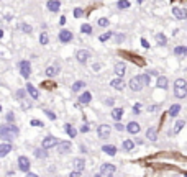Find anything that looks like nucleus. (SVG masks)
<instances>
[{
    "instance_id": "1",
    "label": "nucleus",
    "mask_w": 187,
    "mask_h": 177,
    "mask_svg": "<svg viewBox=\"0 0 187 177\" xmlns=\"http://www.w3.org/2000/svg\"><path fill=\"white\" fill-rule=\"evenodd\" d=\"M18 135H20V130H18L17 125L5 123V125L0 126V138H2V140H5V141H13Z\"/></svg>"
},
{
    "instance_id": "2",
    "label": "nucleus",
    "mask_w": 187,
    "mask_h": 177,
    "mask_svg": "<svg viewBox=\"0 0 187 177\" xmlns=\"http://www.w3.org/2000/svg\"><path fill=\"white\" fill-rule=\"evenodd\" d=\"M57 143H59V141H57L54 136H46L45 140H43V143H41V148L45 151H48V149H51V148H56Z\"/></svg>"
},
{
    "instance_id": "3",
    "label": "nucleus",
    "mask_w": 187,
    "mask_h": 177,
    "mask_svg": "<svg viewBox=\"0 0 187 177\" xmlns=\"http://www.w3.org/2000/svg\"><path fill=\"white\" fill-rule=\"evenodd\" d=\"M18 67H20L21 77H25V79L30 77V74H31V66H30V63H28V61H21V63L18 64Z\"/></svg>"
},
{
    "instance_id": "4",
    "label": "nucleus",
    "mask_w": 187,
    "mask_h": 177,
    "mask_svg": "<svg viewBox=\"0 0 187 177\" xmlns=\"http://www.w3.org/2000/svg\"><path fill=\"white\" fill-rule=\"evenodd\" d=\"M110 131H112V128L108 125H99V128H97V135L100 140H107L110 136Z\"/></svg>"
},
{
    "instance_id": "5",
    "label": "nucleus",
    "mask_w": 187,
    "mask_h": 177,
    "mask_svg": "<svg viewBox=\"0 0 187 177\" xmlns=\"http://www.w3.org/2000/svg\"><path fill=\"white\" fill-rule=\"evenodd\" d=\"M130 89L135 90V92H140V90L143 89V82H141L140 75H135V77L130 79Z\"/></svg>"
},
{
    "instance_id": "6",
    "label": "nucleus",
    "mask_w": 187,
    "mask_h": 177,
    "mask_svg": "<svg viewBox=\"0 0 187 177\" xmlns=\"http://www.w3.org/2000/svg\"><path fill=\"white\" fill-rule=\"evenodd\" d=\"M18 169L23 172H30V159L26 156H20L18 157Z\"/></svg>"
},
{
    "instance_id": "7",
    "label": "nucleus",
    "mask_w": 187,
    "mask_h": 177,
    "mask_svg": "<svg viewBox=\"0 0 187 177\" xmlns=\"http://www.w3.org/2000/svg\"><path fill=\"white\" fill-rule=\"evenodd\" d=\"M72 38H74L72 31H69V30H61V33H59V41H61V43H71V41H72Z\"/></svg>"
},
{
    "instance_id": "8",
    "label": "nucleus",
    "mask_w": 187,
    "mask_h": 177,
    "mask_svg": "<svg viewBox=\"0 0 187 177\" xmlns=\"http://www.w3.org/2000/svg\"><path fill=\"white\" fill-rule=\"evenodd\" d=\"M76 59H77L80 64H85L89 61V51L87 49H79L76 52Z\"/></svg>"
},
{
    "instance_id": "9",
    "label": "nucleus",
    "mask_w": 187,
    "mask_h": 177,
    "mask_svg": "<svg viewBox=\"0 0 187 177\" xmlns=\"http://www.w3.org/2000/svg\"><path fill=\"white\" fill-rule=\"evenodd\" d=\"M125 130H127L128 133H131V135H138V133H140V123L130 121L127 126H125Z\"/></svg>"
},
{
    "instance_id": "10",
    "label": "nucleus",
    "mask_w": 187,
    "mask_h": 177,
    "mask_svg": "<svg viewBox=\"0 0 187 177\" xmlns=\"http://www.w3.org/2000/svg\"><path fill=\"white\" fill-rule=\"evenodd\" d=\"M57 151H59L61 154L69 152L71 151V143L69 141H59V143H57Z\"/></svg>"
},
{
    "instance_id": "11",
    "label": "nucleus",
    "mask_w": 187,
    "mask_h": 177,
    "mask_svg": "<svg viewBox=\"0 0 187 177\" xmlns=\"http://www.w3.org/2000/svg\"><path fill=\"white\" fill-rule=\"evenodd\" d=\"M115 169H117V167H115L113 164H102V167H100V175H102V174L112 175L115 172Z\"/></svg>"
},
{
    "instance_id": "12",
    "label": "nucleus",
    "mask_w": 187,
    "mask_h": 177,
    "mask_svg": "<svg viewBox=\"0 0 187 177\" xmlns=\"http://www.w3.org/2000/svg\"><path fill=\"white\" fill-rule=\"evenodd\" d=\"M84 167H85V161H84V157H77V159H74V169L76 172H82L84 171Z\"/></svg>"
},
{
    "instance_id": "13",
    "label": "nucleus",
    "mask_w": 187,
    "mask_h": 177,
    "mask_svg": "<svg viewBox=\"0 0 187 177\" xmlns=\"http://www.w3.org/2000/svg\"><path fill=\"white\" fill-rule=\"evenodd\" d=\"M172 13H174V17H176V18H179V20H185V18H187V12L184 10V8L174 7V10H172Z\"/></svg>"
},
{
    "instance_id": "14",
    "label": "nucleus",
    "mask_w": 187,
    "mask_h": 177,
    "mask_svg": "<svg viewBox=\"0 0 187 177\" xmlns=\"http://www.w3.org/2000/svg\"><path fill=\"white\" fill-rule=\"evenodd\" d=\"M125 71H127V66H125L123 63H117V64H115V74H117V75H118L120 79L123 77Z\"/></svg>"
},
{
    "instance_id": "15",
    "label": "nucleus",
    "mask_w": 187,
    "mask_h": 177,
    "mask_svg": "<svg viewBox=\"0 0 187 177\" xmlns=\"http://www.w3.org/2000/svg\"><path fill=\"white\" fill-rule=\"evenodd\" d=\"M10 151H12V144H10V143H2V144H0V157L7 156Z\"/></svg>"
},
{
    "instance_id": "16",
    "label": "nucleus",
    "mask_w": 187,
    "mask_h": 177,
    "mask_svg": "<svg viewBox=\"0 0 187 177\" xmlns=\"http://www.w3.org/2000/svg\"><path fill=\"white\" fill-rule=\"evenodd\" d=\"M110 85H112L113 89H117V90H123V87H125V82H123V79L117 77V79H113L112 82H110Z\"/></svg>"
},
{
    "instance_id": "17",
    "label": "nucleus",
    "mask_w": 187,
    "mask_h": 177,
    "mask_svg": "<svg viewBox=\"0 0 187 177\" xmlns=\"http://www.w3.org/2000/svg\"><path fill=\"white\" fill-rule=\"evenodd\" d=\"M122 117H123V108H113V110H112V118H113L117 123H120Z\"/></svg>"
},
{
    "instance_id": "18",
    "label": "nucleus",
    "mask_w": 187,
    "mask_h": 177,
    "mask_svg": "<svg viewBox=\"0 0 187 177\" xmlns=\"http://www.w3.org/2000/svg\"><path fill=\"white\" fill-rule=\"evenodd\" d=\"M46 7H48V10H49V12H57V10H59V7H61V2H57V0H51V2L46 3Z\"/></svg>"
},
{
    "instance_id": "19",
    "label": "nucleus",
    "mask_w": 187,
    "mask_h": 177,
    "mask_svg": "<svg viewBox=\"0 0 187 177\" xmlns=\"http://www.w3.org/2000/svg\"><path fill=\"white\" fill-rule=\"evenodd\" d=\"M26 92L30 94L33 98H40V92H38V89H36V87H33L31 84H26Z\"/></svg>"
},
{
    "instance_id": "20",
    "label": "nucleus",
    "mask_w": 187,
    "mask_h": 177,
    "mask_svg": "<svg viewBox=\"0 0 187 177\" xmlns=\"http://www.w3.org/2000/svg\"><path fill=\"white\" fill-rule=\"evenodd\" d=\"M90 100H92V95H90V92H82V95H80V98H79V102L82 103V105H87V103H90Z\"/></svg>"
},
{
    "instance_id": "21",
    "label": "nucleus",
    "mask_w": 187,
    "mask_h": 177,
    "mask_svg": "<svg viewBox=\"0 0 187 177\" xmlns=\"http://www.w3.org/2000/svg\"><path fill=\"white\" fill-rule=\"evenodd\" d=\"M102 151L107 152L108 156H115V154H117V148L112 146V144H103L102 146Z\"/></svg>"
},
{
    "instance_id": "22",
    "label": "nucleus",
    "mask_w": 187,
    "mask_h": 177,
    "mask_svg": "<svg viewBox=\"0 0 187 177\" xmlns=\"http://www.w3.org/2000/svg\"><path fill=\"white\" fill-rule=\"evenodd\" d=\"M146 138L150 141H156L158 140V130L156 128H150V130L146 131Z\"/></svg>"
},
{
    "instance_id": "23",
    "label": "nucleus",
    "mask_w": 187,
    "mask_h": 177,
    "mask_svg": "<svg viewBox=\"0 0 187 177\" xmlns=\"http://www.w3.org/2000/svg\"><path fill=\"white\" fill-rule=\"evenodd\" d=\"M57 72H59V67H57V66H49V67L46 69V75H48V77H54Z\"/></svg>"
},
{
    "instance_id": "24",
    "label": "nucleus",
    "mask_w": 187,
    "mask_h": 177,
    "mask_svg": "<svg viewBox=\"0 0 187 177\" xmlns=\"http://www.w3.org/2000/svg\"><path fill=\"white\" fill-rule=\"evenodd\" d=\"M64 130H66V133H68L71 138H76V135H77V131L74 130V126L69 125V123H66V125H64Z\"/></svg>"
},
{
    "instance_id": "25",
    "label": "nucleus",
    "mask_w": 187,
    "mask_h": 177,
    "mask_svg": "<svg viewBox=\"0 0 187 177\" xmlns=\"http://www.w3.org/2000/svg\"><path fill=\"white\" fill-rule=\"evenodd\" d=\"M85 87V82L84 80H77V82L72 84V92H79V90H82Z\"/></svg>"
},
{
    "instance_id": "26",
    "label": "nucleus",
    "mask_w": 187,
    "mask_h": 177,
    "mask_svg": "<svg viewBox=\"0 0 187 177\" xmlns=\"http://www.w3.org/2000/svg\"><path fill=\"white\" fill-rule=\"evenodd\" d=\"M156 41H158V44H159V46H166L167 44V40H166V36L162 35V33H158V35H156Z\"/></svg>"
},
{
    "instance_id": "27",
    "label": "nucleus",
    "mask_w": 187,
    "mask_h": 177,
    "mask_svg": "<svg viewBox=\"0 0 187 177\" xmlns=\"http://www.w3.org/2000/svg\"><path fill=\"white\" fill-rule=\"evenodd\" d=\"M158 87L162 89V90H166L167 89V79L162 77V75H161V77H158Z\"/></svg>"
},
{
    "instance_id": "28",
    "label": "nucleus",
    "mask_w": 187,
    "mask_h": 177,
    "mask_svg": "<svg viewBox=\"0 0 187 177\" xmlns=\"http://www.w3.org/2000/svg\"><path fill=\"white\" fill-rule=\"evenodd\" d=\"M187 87V82H185V79H177L176 82H174V89H185Z\"/></svg>"
},
{
    "instance_id": "29",
    "label": "nucleus",
    "mask_w": 187,
    "mask_h": 177,
    "mask_svg": "<svg viewBox=\"0 0 187 177\" xmlns=\"http://www.w3.org/2000/svg\"><path fill=\"white\" fill-rule=\"evenodd\" d=\"M174 95H176L177 98H185L187 89H174Z\"/></svg>"
},
{
    "instance_id": "30",
    "label": "nucleus",
    "mask_w": 187,
    "mask_h": 177,
    "mask_svg": "<svg viewBox=\"0 0 187 177\" xmlns=\"http://www.w3.org/2000/svg\"><path fill=\"white\" fill-rule=\"evenodd\" d=\"M122 146H123V149H125V151H131L133 148H135V143H133L131 140H125Z\"/></svg>"
},
{
    "instance_id": "31",
    "label": "nucleus",
    "mask_w": 187,
    "mask_h": 177,
    "mask_svg": "<svg viewBox=\"0 0 187 177\" xmlns=\"http://www.w3.org/2000/svg\"><path fill=\"white\" fill-rule=\"evenodd\" d=\"M181 112V105H172V107L169 108V117H177V113Z\"/></svg>"
},
{
    "instance_id": "32",
    "label": "nucleus",
    "mask_w": 187,
    "mask_h": 177,
    "mask_svg": "<svg viewBox=\"0 0 187 177\" xmlns=\"http://www.w3.org/2000/svg\"><path fill=\"white\" fill-rule=\"evenodd\" d=\"M174 54H177V56H185L187 54V48L185 46H177L176 49H174Z\"/></svg>"
},
{
    "instance_id": "33",
    "label": "nucleus",
    "mask_w": 187,
    "mask_h": 177,
    "mask_svg": "<svg viewBox=\"0 0 187 177\" xmlns=\"http://www.w3.org/2000/svg\"><path fill=\"white\" fill-rule=\"evenodd\" d=\"M35 156L40 157V159H41V157H46L48 156V151H45L43 148H38V149H35Z\"/></svg>"
},
{
    "instance_id": "34",
    "label": "nucleus",
    "mask_w": 187,
    "mask_h": 177,
    "mask_svg": "<svg viewBox=\"0 0 187 177\" xmlns=\"http://www.w3.org/2000/svg\"><path fill=\"white\" fill-rule=\"evenodd\" d=\"M97 25H99V26H102V28H107V26L110 25V21H108V18H105V17H102V18H99Z\"/></svg>"
},
{
    "instance_id": "35",
    "label": "nucleus",
    "mask_w": 187,
    "mask_h": 177,
    "mask_svg": "<svg viewBox=\"0 0 187 177\" xmlns=\"http://www.w3.org/2000/svg\"><path fill=\"white\" fill-rule=\"evenodd\" d=\"M80 33L90 35V33H92V26H90V25H87V23H85V25H80Z\"/></svg>"
},
{
    "instance_id": "36",
    "label": "nucleus",
    "mask_w": 187,
    "mask_h": 177,
    "mask_svg": "<svg viewBox=\"0 0 187 177\" xmlns=\"http://www.w3.org/2000/svg\"><path fill=\"white\" fill-rule=\"evenodd\" d=\"M48 41H49V36H48V33H41L40 35V44H48Z\"/></svg>"
},
{
    "instance_id": "37",
    "label": "nucleus",
    "mask_w": 187,
    "mask_h": 177,
    "mask_svg": "<svg viewBox=\"0 0 187 177\" xmlns=\"http://www.w3.org/2000/svg\"><path fill=\"white\" fill-rule=\"evenodd\" d=\"M130 5H131V3H130V2H127V0H123V2L120 0V2L117 3V7L120 8V10H125V8H130Z\"/></svg>"
},
{
    "instance_id": "38",
    "label": "nucleus",
    "mask_w": 187,
    "mask_h": 177,
    "mask_svg": "<svg viewBox=\"0 0 187 177\" xmlns=\"http://www.w3.org/2000/svg\"><path fill=\"white\" fill-rule=\"evenodd\" d=\"M112 36H113V33H112V31H108V33H103V35H100V38H99V40L102 41V43H105V41H108Z\"/></svg>"
},
{
    "instance_id": "39",
    "label": "nucleus",
    "mask_w": 187,
    "mask_h": 177,
    "mask_svg": "<svg viewBox=\"0 0 187 177\" xmlns=\"http://www.w3.org/2000/svg\"><path fill=\"white\" fill-rule=\"evenodd\" d=\"M140 77H141L143 87H145V85H150V82H151V79H150V75H148V74H143V75H140Z\"/></svg>"
},
{
    "instance_id": "40",
    "label": "nucleus",
    "mask_w": 187,
    "mask_h": 177,
    "mask_svg": "<svg viewBox=\"0 0 187 177\" xmlns=\"http://www.w3.org/2000/svg\"><path fill=\"white\" fill-rule=\"evenodd\" d=\"M20 28H21V30L25 31V33H31V31H33V28H31L30 25H26V23H21Z\"/></svg>"
},
{
    "instance_id": "41",
    "label": "nucleus",
    "mask_w": 187,
    "mask_h": 177,
    "mask_svg": "<svg viewBox=\"0 0 187 177\" xmlns=\"http://www.w3.org/2000/svg\"><path fill=\"white\" fill-rule=\"evenodd\" d=\"M13 120H15V117H13V113H12V112H8V113H7V121L10 123V125H13Z\"/></svg>"
},
{
    "instance_id": "42",
    "label": "nucleus",
    "mask_w": 187,
    "mask_h": 177,
    "mask_svg": "<svg viewBox=\"0 0 187 177\" xmlns=\"http://www.w3.org/2000/svg\"><path fill=\"white\" fill-rule=\"evenodd\" d=\"M45 113L48 115V118H49V120H56V115L53 113V112H49V110H45Z\"/></svg>"
},
{
    "instance_id": "43",
    "label": "nucleus",
    "mask_w": 187,
    "mask_h": 177,
    "mask_svg": "<svg viewBox=\"0 0 187 177\" xmlns=\"http://www.w3.org/2000/svg\"><path fill=\"white\" fill-rule=\"evenodd\" d=\"M74 17H76V18H80V17H82V8H76V10H74Z\"/></svg>"
},
{
    "instance_id": "44",
    "label": "nucleus",
    "mask_w": 187,
    "mask_h": 177,
    "mask_svg": "<svg viewBox=\"0 0 187 177\" xmlns=\"http://www.w3.org/2000/svg\"><path fill=\"white\" fill-rule=\"evenodd\" d=\"M182 126H184V121L179 120V121L176 123V133H177V131H181V128H182Z\"/></svg>"
},
{
    "instance_id": "45",
    "label": "nucleus",
    "mask_w": 187,
    "mask_h": 177,
    "mask_svg": "<svg viewBox=\"0 0 187 177\" xmlns=\"http://www.w3.org/2000/svg\"><path fill=\"white\" fill-rule=\"evenodd\" d=\"M31 126H43V121H40V120H31Z\"/></svg>"
},
{
    "instance_id": "46",
    "label": "nucleus",
    "mask_w": 187,
    "mask_h": 177,
    "mask_svg": "<svg viewBox=\"0 0 187 177\" xmlns=\"http://www.w3.org/2000/svg\"><path fill=\"white\" fill-rule=\"evenodd\" d=\"M141 46H143V48H146V49H150V43H148L145 38H141Z\"/></svg>"
},
{
    "instance_id": "47",
    "label": "nucleus",
    "mask_w": 187,
    "mask_h": 177,
    "mask_svg": "<svg viewBox=\"0 0 187 177\" xmlns=\"http://www.w3.org/2000/svg\"><path fill=\"white\" fill-rule=\"evenodd\" d=\"M115 128H117L118 131H125V126L122 125V123H115Z\"/></svg>"
},
{
    "instance_id": "48",
    "label": "nucleus",
    "mask_w": 187,
    "mask_h": 177,
    "mask_svg": "<svg viewBox=\"0 0 187 177\" xmlns=\"http://www.w3.org/2000/svg\"><path fill=\"white\" fill-rule=\"evenodd\" d=\"M133 112H135V113H140V112H141V107H140V103H136L135 107H133Z\"/></svg>"
},
{
    "instance_id": "49",
    "label": "nucleus",
    "mask_w": 187,
    "mask_h": 177,
    "mask_svg": "<svg viewBox=\"0 0 187 177\" xmlns=\"http://www.w3.org/2000/svg\"><path fill=\"white\" fill-rule=\"evenodd\" d=\"M17 97H18V98H23V97H25V90H18V92H17Z\"/></svg>"
},
{
    "instance_id": "50",
    "label": "nucleus",
    "mask_w": 187,
    "mask_h": 177,
    "mask_svg": "<svg viewBox=\"0 0 187 177\" xmlns=\"http://www.w3.org/2000/svg\"><path fill=\"white\" fill-rule=\"evenodd\" d=\"M159 108V105H153V107H148V112H156Z\"/></svg>"
},
{
    "instance_id": "51",
    "label": "nucleus",
    "mask_w": 187,
    "mask_h": 177,
    "mask_svg": "<svg viewBox=\"0 0 187 177\" xmlns=\"http://www.w3.org/2000/svg\"><path fill=\"white\" fill-rule=\"evenodd\" d=\"M125 40V35H122V33H120V35H117V43H122Z\"/></svg>"
},
{
    "instance_id": "52",
    "label": "nucleus",
    "mask_w": 187,
    "mask_h": 177,
    "mask_svg": "<svg viewBox=\"0 0 187 177\" xmlns=\"http://www.w3.org/2000/svg\"><path fill=\"white\" fill-rule=\"evenodd\" d=\"M80 131H82V133H87V131H89V125H87V123H85V125L80 128Z\"/></svg>"
},
{
    "instance_id": "53",
    "label": "nucleus",
    "mask_w": 187,
    "mask_h": 177,
    "mask_svg": "<svg viewBox=\"0 0 187 177\" xmlns=\"http://www.w3.org/2000/svg\"><path fill=\"white\" fill-rule=\"evenodd\" d=\"M105 103H107L108 107H112V105H113V98H107V100H105Z\"/></svg>"
},
{
    "instance_id": "54",
    "label": "nucleus",
    "mask_w": 187,
    "mask_h": 177,
    "mask_svg": "<svg viewBox=\"0 0 187 177\" xmlns=\"http://www.w3.org/2000/svg\"><path fill=\"white\" fill-rule=\"evenodd\" d=\"M69 177H80V174H79V172H71V174H69Z\"/></svg>"
},
{
    "instance_id": "55",
    "label": "nucleus",
    "mask_w": 187,
    "mask_h": 177,
    "mask_svg": "<svg viewBox=\"0 0 187 177\" xmlns=\"http://www.w3.org/2000/svg\"><path fill=\"white\" fill-rule=\"evenodd\" d=\"M92 69H94V71H99V69H100V64H94Z\"/></svg>"
},
{
    "instance_id": "56",
    "label": "nucleus",
    "mask_w": 187,
    "mask_h": 177,
    "mask_svg": "<svg viewBox=\"0 0 187 177\" xmlns=\"http://www.w3.org/2000/svg\"><path fill=\"white\" fill-rule=\"evenodd\" d=\"M59 23H61V25H64V23H66V18H64V17H61V20H59Z\"/></svg>"
},
{
    "instance_id": "57",
    "label": "nucleus",
    "mask_w": 187,
    "mask_h": 177,
    "mask_svg": "<svg viewBox=\"0 0 187 177\" xmlns=\"http://www.w3.org/2000/svg\"><path fill=\"white\" fill-rule=\"evenodd\" d=\"M0 38H3V30H0Z\"/></svg>"
},
{
    "instance_id": "58",
    "label": "nucleus",
    "mask_w": 187,
    "mask_h": 177,
    "mask_svg": "<svg viewBox=\"0 0 187 177\" xmlns=\"http://www.w3.org/2000/svg\"><path fill=\"white\" fill-rule=\"evenodd\" d=\"M94 177H102V175H100V174H95V175H94Z\"/></svg>"
},
{
    "instance_id": "59",
    "label": "nucleus",
    "mask_w": 187,
    "mask_h": 177,
    "mask_svg": "<svg viewBox=\"0 0 187 177\" xmlns=\"http://www.w3.org/2000/svg\"><path fill=\"white\" fill-rule=\"evenodd\" d=\"M107 177H112V175H107Z\"/></svg>"
},
{
    "instance_id": "60",
    "label": "nucleus",
    "mask_w": 187,
    "mask_h": 177,
    "mask_svg": "<svg viewBox=\"0 0 187 177\" xmlns=\"http://www.w3.org/2000/svg\"><path fill=\"white\" fill-rule=\"evenodd\" d=\"M0 110H2V107H0Z\"/></svg>"
}]
</instances>
